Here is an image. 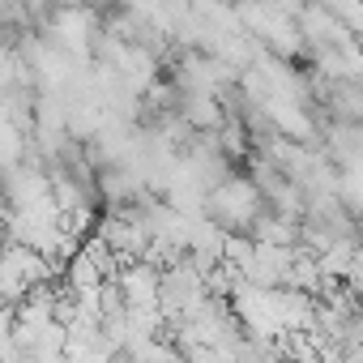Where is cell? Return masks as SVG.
<instances>
[{"label": "cell", "mask_w": 363, "mask_h": 363, "mask_svg": "<svg viewBox=\"0 0 363 363\" xmlns=\"http://www.w3.org/2000/svg\"><path fill=\"white\" fill-rule=\"evenodd\" d=\"M261 193L252 179H240V175H227L218 189L206 193V223H214L218 231H235V227H252L261 218Z\"/></svg>", "instance_id": "6da1fadb"}, {"label": "cell", "mask_w": 363, "mask_h": 363, "mask_svg": "<svg viewBox=\"0 0 363 363\" xmlns=\"http://www.w3.org/2000/svg\"><path fill=\"white\" fill-rule=\"evenodd\" d=\"M120 295H124V308H158V269L145 265V261H133L124 265V274H111Z\"/></svg>", "instance_id": "7a4b0ae2"}, {"label": "cell", "mask_w": 363, "mask_h": 363, "mask_svg": "<svg viewBox=\"0 0 363 363\" xmlns=\"http://www.w3.org/2000/svg\"><path fill=\"white\" fill-rule=\"evenodd\" d=\"M184 103H189V107H184V120H189V124H197V128H206V124H218V120H223V107L214 103V94H189Z\"/></svg>", "instance_id": "3957f363"}]
</instances>
